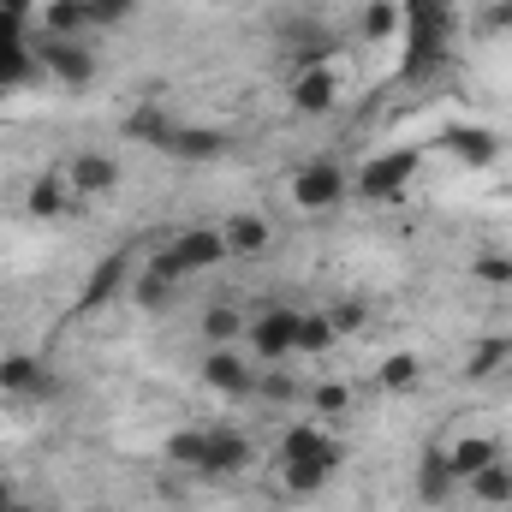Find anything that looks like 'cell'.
<instances>
[{
  "mask_svg": "<svg viewBox=\"0 0 512 512\" xmlns=\"http://www.w3.org/2000/svg\"><path fill=\"white\" fill-rule=\"evenodd\" d=\"M340 102V78L328 72V66H298V78H292V108L298 114H328Z\"/></svg>",
  "mask_w": 512,
  "mask_h": 512,
  "instance_id": "8",
  "label": "cell"
},
{
  "mask_svg": "<svg viewBox=\"0 0 512 512\" xmlns=\"http://www.w3.org/2000/svg\"><path fill=\"white\" fill-rule=\"evenodd\" d=\"M36 72V60H30V48L24 42H0V90H12V84H24Z\"/></svg>",
  "mask_w": 512,
  "mask_h": 512,
  "instance_id": "26",
  "label": "cell"
},
{
  "mask_svg": "<svg viewBox=\"0 0 512 512\" xmlns=\"http://www.w3.org/2000/svg\"><path fill=\"white\" fill-rule=\"evenodd\" d=\"M126 131L137 137V143H155V149H161V143H167V137L179 131V120H167L161 108H137V114L126 120Z\"/></svg>",
  "mask_w": 512,
  "mask_h": 512,
  "instance_id": "22",
  "label": "cell"
},
{
  "mask_svg": "<svg viewBox=\"0 0 512 512\" xmlns=\"http://www.w3.org/2000/svg\"><path fill=\"white\" fill-rule=\"evenodd\" d=\"M441 453H447L453 477H477V471L501 465V441H495V435H465V441H453V447H441Z\"/></svg>",
  "mask_w": 512,
  "mask_h": 512,
  "instance_id": "14",
  "label": "cell"
},
{
  "mask_svg": "<svg viewBox=\"0 0 512 512\" xmlns=\"http://www.w3.org/2000/svg\"><path fill=\"white\" fill-rule=\"evenodd\" d=\"M417 376H423V364H417L411 352H393L382 370H376V382H382L387 393H411V387H417Z\"/></svg>",
  "mask_w": 512,
  "mask_h": 512,
  "instance_id": "25",
  "label": "cell"
},
{
  "mask_svg": "<svg viewBox=\"0 0 512 512\" xmlns=\"http://www.w3.org/2000/svg\"><path fill=\"white\" fill-rule=\"evenodd\" d=\"M310 399H316V411H328V417L352 411V387H346V382H322L316 393H310Z\"/></svg>",
  "mask_w": 512,
  "mask_h": 512,
  "instance_id": "31",
  "label": "cell"
},
{
  "mask_svg": "<svg viewBox=\"0 0 512 512\" xmlns=\"http://www.w3.org/2000/svg\"><path fill=\"white\" fill-rule=\"evenodd\" d=\"M24 209H30L36 221H54V215H72V209H78V197H72L66 173H42V179L24 191Z\"/></svg>",
  "mask_w": 512,
  "mask_h": 512,
  "instance_id": "10",
  "label": "cell"
},
{
  "mask_svg": "<svg viewBox=\"0 0 512 512\" xmlns=\"http://www.w3.org/2000/svg\"><path fill=\"white\" fill-rule=\"evenodd\" d=\"M90 6V24H126L137 0H84Z\"/></svg>",
  "mask_w": 512,
  "mask_h": 512,
  "instance_id": "32",
  "label": "cell"
},
{
  "mask_svg": "<svg viewBox=\"0 0 512 512\" xmlns=\"http://www.w3.org/2000/svg\"><path fill=\"white\" fill-rule=\"evenodd\" d=\"M0 387L12 393V399H42L54 376L42 370V358H30V352H12V358H0Z\"/></svg>",
  "mask_w": 512,
  "mask_h": 512,
  "instance_id": "9",
  "label": "cell"
},
{
  "mask_svg": "<svg viewBox=\"0 0 512 512\" xmlns=\"http://www.w3.org/2000/svg\"><path fill=\"white\" fill-rule=\"evenodd\" d=\"M203 382L215 387V393H251L256 370L245 364V352H233V346H209V358H203Z\"/></svg>",
  "mask_w": 512,
  "mask_h": 512,
  "instance_id": "7",
  "label": "cell"
},
{
  "mask_svg": "<svg viewBox=\"0 0 512 512\" xmlns=\"http://www.w3.org/2000/svg\"><path fill=\"white\" fill-rule=\"evenodd\" d=\"M334 340H340V328L328 322V310H310V316H298V352H304V358H322Z\"/></svg>",
  "mask_w": 512,
  "mask_h": 512,
  "instance_id": "18",
  "label": "cell"
},
{
  "mask_svg": "<svg viewBox=\"0 0 512 512\" xmlns=\"http://www.w3.org/2000/svg\"><path fill=\"white\" fill-rule=\"evenodd\" d=\"M0 12H18V18H30V0H0Z\"/></svg>",
  "mask_w": 512,
  "mask_h": 512,
  "instance_id": "35",
  "label": "cell"
},
{
  "mask_svg": "<svg viewBox=\"0 0 512 512\" xmlns=\"http://www.w3.org/2000/svg\"><path fill=\"white\" fill-rule=\"evenodd\" d=\"M346 191H352V179H346L340 161H328V155H322V161H304L298 179H292V203H298V209H334Z\"/></svg>",
  "mask_w": 512,
  "mask_h": 512,
  "instance_id": "4",
  "label": "cell"
},
{
  "mask_svg": "<svg viewBox=\"0 0 512 512\" xmlns=\"http://www.w3.org/2000/svg\"><path fill=\"white\" fill-rule=\"evenodd\" d=\"M465 483H471V495L489 501V507H495V501H512V471H501V465H489V471H477V477H465Z\"/></svg>",
  "mask_w": 512,
  "mask_h": 512,
  "instance_id": "27",
  "label": "cell"
},
{
  "mask_svg": "<svg viewBox=\"0 0 512 512\" xmlns=\"http://www.w3.org/2000/svg\"><path fill=\"white\" fill-rule=\"evenodd\" d=\"M334 471H340V465H328V459H286V465H280V489L304 501V495H322Z\"/></svg>",
  "mask_w": 512,
  "mask_h": 512,
  "instance_id": "16",
  "label": "cell"
},
{
  "mask_svg": "<svg viewBox=\"0 0 512 512\" xmlns=\"http://www.w3.org/2000/svg\"><path fill=\"white\" fill-rule=\"evenodd\" d=\"M167 459H173V465H191V471H197V459H203V429H179V435L167 441Z\"/></svg>",
  "mask_w": 512,
  "mask_h": 512,
  "instance_id": "30",
  "label": "cell"
},
{
  "mask_svg": "<svg viewBox=\"0 0 512 512\" xmlns=\"http://www.w3.org/2000/svg\"><path fill=\"white\" fill-rule=\"evenodd\" d=\"M60 173H66V185H72L78 203H84V197H108V191H120V161L102 155V149H78Z\"/></svg>",
  "mask_w": 512,
  "mask_h": 512,
  "instance_id": "5",
  "label": "cell"
},
{
  "mask_svg": "<svg viewBox=\"0 0 512 512\" xmlns=\"http://www.w3.org/2000/svg\"><path fill=\"white\" fill-rule=\"evenodd\" d=\"M471 274H477V280H512V262L507 256H477V262H471Z\"/></svg>",
  "mask_w": 512,
  "mask_h": 512,
  "instance_id": "33",
  "label": "cell"
},
{
  "mask_svg": "<svg viewBox=\"0 0 512 512\" xmlns=\"http://www.w3.org/2000/svg\"><path fill=\"white\" fill-rule=\"evenodd\" d=\"M245 334V316L233 310V304H215V310H203V340L209 346H233Z\"/></svg>",
  "mask_w": 512,
  "mask_h": 512,
  "instance_id": "21",
  "label": "cell"
},
{
  "mask_svg": "<svg viewBox=\"0 0 512 512\" xmlns=\"http://www.w3.org/2000/svg\"><path fill=\"white\" fill-rule=\"evenodd\" d=\"M447 489H453V465H447V453H429V459H423V471H417V495H423L429 507H441V501H447Z\"/></svg>",
  "mask_w": 512,
  "mask_h": 512,
  "instance_id": "20",
  "label": "cell"
},
{
  "mask_svg": "<svg viewBox=\"0 0 512 512\" xmlns=\"http://www.w3.org/2000/svg\"><path fill=\"white\" fill-rule=\"evenodd\" d=\"M298 316H304V310L268 304V310H256L251 322H245V340H251V352L262 364H286V358L298 352Z\"/></svg>",
  "mask_w": 512,
  "mask_h": 512,
  "instance_id": "2",
  "label": "cell"
},
{
  "mask_svg": "<svg viewBox=\"0 0 512 512\" xmlns=\"http://www.w3.org/2000/svg\"><path fill=\"white\" fill-rule=\"evenodd\" d=\"M280 459H328V465H340V441H334V435H322L316 423H298V429H286Z\"/></svg>",
  "mask_w": 512,
  "mask_h": 512,
  "instance_id": "15",
  "label": "cell"
},
{
  "mask_svg": "<svg viewBox=\"0 0 512 512\" xmlns=\"http://www.w3.org/2000/svg\"><path fill=\"white\" fill-rule=\"evenodd\" d=\"M227 149V137L221 131H209V126H179L167 143H161V155L167 161H215Z\"/></svg>",
  "mask_w": 512,
  "mask_h": 512,
  "instance_id": "12",
  "label": "cell"
},
{
  "mask_svg": "<svg viewBox=\"0 0 512 512\" xmlns=\"http://www.w3.org/2000/svg\"><path fill=\"white\" fill-rule=\"evenodd\" d=\"M507 358H512V340H507V334H495V340H483V346H477V358H471L465 370H471V376H489V370H501Z\"/></svg>",
  "mask_w": 512,
  "mask_h": 512,
  "instance_id": "29",
  "label": "cell"
},
{
  "mask_svg": "<svg viewBox=\"0 0 512 512\" xmlns=\"http://www.w3.org/2000/svg\"><path fill=\"white\" fill-rule=\"evenodd\" d=\"M245 459H251V441H245V435H233V429H203V459H197L203 477L245 471Z\"/></svg>",
  "mask_w": 512,
  "mask_h": 512,
  "instance_id": "6",
  "label": "cell"
},
{
  "mask_svg": "<svg viewBox=\"0 0 512 512\" xmlns=\"http://www.w3.org/2000/svg\"><path fill=\"white\" fill-rule=\"evenodd\" d=\"M42 66H48L54 78H66V84H90V72H96V60H90L78 42H66V36H48V42H42Z\"/></svg>",
  "mask_w": 512,
  "mask_h": 512,
  "instance_id": "13",
  "label": "cell"
},
{
  "mask_svg": "<svg viewBox=\"0 0 512 512\" xmlns=\"http://www.w3.org/2000/svg\"><path fill=\"white\" fill-rule=\"evenodd\" d=\"M42 18H48V36H66V42H72V36L90 24V6H84V0H54Z\"/></svg>",
  "mask_w": 512,
  "mask_h": 512,
  "instance_id": "24",
  "label": "cell"
},
{
  "mask_svg": "<svg viewBox=\"0 0 512 512\" xmlns=\"http://www.w3.org/2000/svg\"><path fill=\"white\" fill-rule=\"evenodd\" d=\"M447 155L453 161H465V167H489L495 155H501V137L495 131H483V126H447Z\"/></svg>",
  "mask_w": 512,
  "mask_h": 512,
  "instance_id": "11",
  "label": "cell"
},
{
  "mask_svg": "<svg viewBox=\"0 0 512 512\" xmlns=\"http://www.w3.org/2000/svg\"><path fill=\"white\" fill-rule=\"evenodd\" d=\"M328 322H334L340 334H352V328H364V310H358V304H334V310H328Z\"/></svg>",
  "mask_w": 512,
  "mask_h": 512,
  "instance_id": "34",
  "label": "cell"
},
{
  "mask_svg": "<svg viewBox=\"0 0 512 512\" xmlns=\"http://www.w3.org/2000/svg\"><path fill=\"white\" fill-rule=\"evenodd\" d=\"M227 256V239H221V227H191V233H179L167 251L155 256L173 280H191V274H203V268H215Z\"/></svg>",
  "mask_w": 512,
  "mask_h": 512,
  "instance_id": "3",
  "label": "cell"
},
{
  "mask_svg": "<svg viewBox=\"0 0 512 512\" xmlns=\"http://www.w3.org/2000/svg\"><path fill=\"white\" fill-rule=\"evenodd\" d=\"M6 501H12V489H6V477H0V507H6Z\"/></svg>",
  "mask_w": 512,
  "mask_h": 512,
  "instance_id": "36",
  "label": "cell"
},
{
  "mask_svg": "<svg viewBox=\"0 0 512 512\" xmlns=\"http://www.w3.org/2000/svg\"><path fill=\"white\" fill-rule=\"evenodd\" d=\"M411 173H417V149H382V155H370L358 167V185L352 191L364 203H399L405 185H411Z\"/></svg>",
  "mask_w": 512,
  "mask_h": 512,
  "instance_id": "1",
  "label": "cell"
},
{
  "mask_svg": "<svg viewBox=\"0 0 512 512\" xmlns=\"http://www.w3.org/2000/svg\"><path fill=\"white\" fill-rule=\"evenodd\" d=\"M399 24H405V12H399L393 0H376V6L364 12V36H370V42H387V36H393Z\"/></svg>",
  "mask_w": 512,
  "mask_h": 512,
  "instance_id": "28",
  "label": "cell"
},
{
  "mask_svg": "<svg viewBox=\"0 0 512 512\" xmlns=\"http://www.w3.org/2000/svg\"><path fill=\"white\" fill-rule=\"evenodd\" d=\"M126 286V256H108L96 274H90V286H84V298H78V310H96L108 292H120Z\"/></svg>",
  "mask_w": 512,
  "mask_h": 512,
  "instance_id": "19",
  "label": "cell"
},
{
  "mask_svg": "<svg viewBox=\"0 0 512 512\" xmlns=\"http://www.w3.org/2000/svg\"><path fill=\"white\" fill-rule=\"evenodd\" d=\"M173 286H179V280L149 256V268H143V280H137V304H143V310H161V304L173 298Z\"/></svg>",
  "mask_w": 512,
  "mask_h": 512,
  "instance_id": "23",
  "label": "cell"
},
{
  "mask_svg": "<svg viewBox=\"0 0 512 512\" xmlns=\"http://www.w3.org/2000/svg\"><path fill=\"white\" fill-rule=\"evenodd\" d=\"M221 239H227V256H262L274 245V227H268L262 215H233V221L221 227Z\"/></svg>",
  "mask_w": 512,
  "mask_h": 512,
  "instance_id": "17",
  "label": "cell"
}]
</instances>
